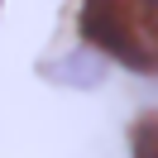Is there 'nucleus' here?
<instances>
[{"mask_svg":"<svg viewBox=\"0 0 158 158\" xmlns=\"http://www.w3.org/2000/svg\"><path fill=\"white\" fill-rule=\"evenodd\" d=\"M77 34L125 72L158 77V0H81Z\"/></svg>","mask_w":158,"mask_h":158,"instance_id":"nucleus-1","label":"nucleus"},{"mask_svg":"<svg viewBox=\"0 0 158 158\" xmlns=\"http://www.w3.org/2000/svg\"><path fill=\"white\" fill-rule=\"evenodd\" d=\"M43 77L58 81V86H72V91H91V86L106 81V58H101L91 43H81V48H72L67 58L43 62Z\"/></svg>","mask_w":158,"mask_h":158,"instance_id":"nucleus-2","label":"nucleus"},{"mask_svg":"<svg viewBox=\"0 0 158 158\" xmlns=\"http://www.w3.org/2000/svg\"><path fill=\"white\" fill-rule=\"evenodd\" d=\"M129 148H134V158H158V120H144L129 139Z\"/></svg>","mask_w":158,"mask_h":158,"instance_id":"nucleus-3","label":"nucleus"}]
</instances>
